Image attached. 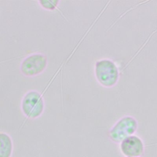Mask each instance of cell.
<instances>
[{"instance_id": "2", "label": "cell", "mask_w": 157, "mask_h": 157, "mask_svg": "<svg viewBox=\"0 0 157 157\" xmlns=\"http://www.w3.org/2000/svg\"><path fill=\"white\" fill-rule=\"evenodd\" d=\"M138 128L137 120L130 115L119 119L109 130L107 136L113 143L120 144L126 137L134 135Z\"/></svg>"}, {"instance_id": "3", "label": "cell", "mask_w": 157, "mask_h": 157, "mask_svg": "<svg viewBox=\"0 0 157 157\" xmlns=\"http://www.w3.org/2000/svg\"><path fill=\"white\" fill-rule=\"evenodd\" d=\"M45 109V102L42 94L36 90H30L23 96L21 109L28 119H36L42 115Z\"/></svg>"}, {"instance_id": "7", "label": "cell", "mask_w": 157, "mask_h": 157, "mask_svg": "<svg viewBox=\"0 0 157 157\" xmlns=\"http://www.w3.org/2000/svg\"><path fill=\"white\" fill-rule=\"evenodd\" d=\"M40 6L48 10H55L59 3V1H39Z\"/></svg>"}, {"instance_id": "6", "label": "cell", "mask_w": 157, "mask_h": 157, "mask_svg": "<svg viewBox=\"0 0 157 157\" xmlns=\"http://www.w3.org/2000/svg\"><path fill=\"white\" fill-rule=\"evenodd\" d=\"M13 150L12 137L6 132H0V157H11Z\"/></svg>"}, {"instance_id": "5", "label": "cell", "mask_w": 157, "mask_h": 157, "mask_svg": "<svg viewBox=\"0 0 157 157\" xmlns=\"http://www.w3.org/2000/svg\"><path fill=\"white\" fill-rule=\"evenodd\" d=\"M120 148L126 157H140L144 153L145 144L140 137L134 134L123 140Z\"/></svg>"}, {"instance_id": "1", "label": "cell", "mask_w": 157, "mask_h": 157, "mask_svg": "<svg viewBox=\"0 0 157 157\" xmlns=\"http://www.w3.org/2000/svg\"><path fill=\"white\" fill-rule=\"evenodd\" d=\"M94 76L98 82L105 88H112L119 81L120 72L117 64L109 58L96 61L94 67Z\"/></svg>"}, {"instance_id": "4", "label": "cell", "mask_w": 157, "mask_h": 157, "mask_svg": "<svg viewBox=\"0 0 157 157\" xmlns=\"http://www.w3.org/2000/svg\"><path fill=\"white\" fill-rule=\"evenodd\" d=\"M48 65L47 56L42 53H32L21 61L20 69L21 74L28 77H33L42 74Z\"/></svg>"}]
</instances>
